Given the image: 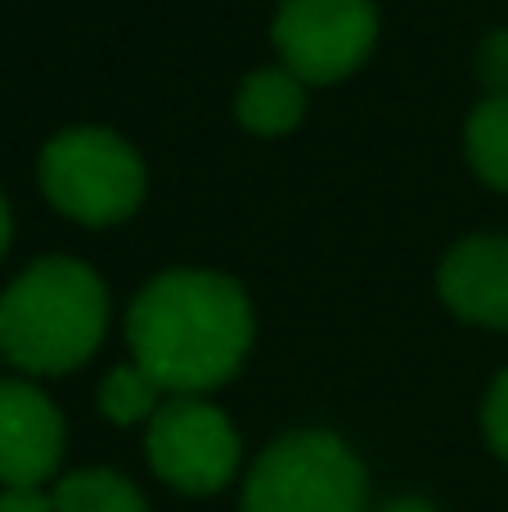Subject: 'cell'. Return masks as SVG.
I'll list each match as a JSON object with an SVG mask.
<instances>
[{
	"label": "cell",
	"mask_w": 508,
	"mask_h": 512,
	"mask_svg": "<svg viewBox=\"0 0 508 512\" xmlns=\"http://www.w3.org/2000/svg\"><path fill=\"white\" fill-rule=\"evenodd\" d=\"M477 77L491 95H508V32H491L477 45Z\"/></svg>",
	"instance_id": "cell-13"
},
{
	"label": "cell",
	"mask_w": 508,
	"mask_h": 512,
	"mask_svg": "<svg viewBox=\"0 0 508 512\" xmlns=\"http://www.w3.org/2000/svg\"><path fill=\"white\" fill-rule=\"evenodd\" d=\"M0 512H54V495H41V486H0Z\"/></svg>",
	"instance_id": "cell-15"
},
{
	"label": "cell",
	"mask_w": 508,
	"mask_h": 512,
	"mask_svg": "<svg viewBox=\"0 0 508 512\" xmlns=\"http://www.w3.org/2000/svg\"><path fill=\"white\" fill-rule=\"evenodd\" d=\"M54 512H149V504L122 472L86 468L54 486Z\"/></svg>",
	"instance_id": "cell-11"
},
{
	"label": "cell",
	"mask_w": 508,
	"mask_h": 512,
	"mask_svg": "<svg viewBox=\"0 0 508 512\" xmlns=\"http://www.w3.org/2000/svg\"><path fill=\"white\" fill-rule=\"evenodd\" d=\"M279 63L306 86L347 81L378 41L374 0H279L275 23Z\"/></svg>",
	"instance_id": "cell-5"
},
{
	"label": "cell",
	"mask_w": 508,
	"mask_h": 512,
	"mask_svg": "<svg viewBox=\"0 0 508 512\" xmlns=\"http://www.w3.org/2000/svg\"><path fill=\"white\" fill-rule=\"evenodd\" d=\"M149 463L185 495H216L239 472V432L207 400L171 396L149 418Z\"/></svg>",
	"instance_id": "cell-6"
},
{
	"label": "cell",
	"mask_w": 508,
	"mask_h": 512,
	"mask_svg": "<svg viewBox=\"0 0 508 512\" xmlns=\"http://www.w3.org/2000/svg\"><path fill=\"white\" fill-rule=\"evenodd\" d=\"M41 189L68 221L104 230L140 212L149 171L144 158L104 126H72L41 149Z\"/></svg>",
	"instance_id": "cell-3"
},
{
	"label": "cell",
	"mask_w": 508,
	"mask_h": 512,
	"mask_svg": "<svg viewBox=\"0 0 508 512\" xmlns=\"http://www.w3.org/2000/svg\"><path fill=\"white\" fill-rule=\"evenodd\" d=\"M378 512H437V508L423 504V499H392V504H383Z\"/></svg>",
	"instance_id": "cell-16"
},
{
	"label": "cell",
	"mask_w": 508,
	"mask_h": 512,
	"mask_svg": "<svg viewBox=\"0 0 508 512\" xmlns=\"http://www.w3.org/2000/svg\"><path fill=\"white\" fill-rule=\"evenodd\" d=\"M108 288L86 261L45 256L0 292V355L23 373H68L99 351Z\"/></svg>",
	"instance_id": "cell-2"
},
{
	"label": "cell",
	"mask_w": 508,
	"mask_h": 512,
	"mask_svg": "<svg viewBox=\"0 0 508 512\" xmlns=\"http://www.w3.org/2000/svg\"><path fill=\"white\" fill-rule=\"evenodd\" d=\"M365 468L333 432L279 436L243 481L239 512H365Z\"/></svg>",
	"instance_id": "cell-4"
},
{
	"label": "cell",
	"mask_w": 508,
	"mask_h": 512,
	"mask_svg": "<svg viewBox=\"0 0 508 512\" xmlns=\"http://www.w3.org/2000/svg\"><path fill=\"white\" fill-rule=\"evenodd\" d=\"M482 423H486V441H491V450L500 454V459H508V369L495 378L491 396H486Z\"/></svg>",
	"instance_id": "cell-14"
},
{
	"label": "cell",
	"mask_w": 508,
	"mask_h": 512,
	"mask_svg": "<svg viewBox=\"0 0 508 512\" xmlns=\"http://www.w3.org/2000/svg\"><path fill=\"white\" fill-rule=\"evenodd\" d=\"M9 234H14V221H9V203H5V194H0V256L9 248Z\"/></svg>",
	"instance_id": "cell-17"
},
{
	"label": "cell",
	"mask_w": 508,
	"mask_h": 512,
	"mask_svg": "<svg viewBox=\"0 0 508 512\" xmlns=\"http://www.w3.org/2000/svg\"><path fill=\"white\" fill-rule=\"evenodd\" d=\"M99 409H104L113 423L131 427V423H149L162 409V387L140 369V364H117L113 373L99 387Z\"/></svg>",
	"instance_id": "cell-12"
},
{
	"label": "cell",
	"mask_w": 508,
	"mask_h": 512,
	"mask_svg": "<svg viewBox=\"0 0 508 512\" xmlns=\"http://www.w3.org/2000/svg\"><path fill=\"white\" fill-rule=\"evenodd\" d=\"M131 355L162 391L203 396L239 373L252 351V301L230 274L167 270L131 301Z\"/></svg>",
	"instance_id": "cell-1"
},
{
	"label": "cell",
	"mask_w": 508,
	"mask_h": 512,
	"mask_svg": "<svg viewBox=\"0 0 508 512\" xmlns=\"http://www.w3.org/2000/svg\"><path fill=\"white\" fill-rule=\"evenodd\" d=\"M234 117L243 131L275 140L302 126L306 117V81L279 63V68H257L252 77H243L239 95H234Z\"/></svg>",
	"instance_id": "cell-9"
},
{
	"label": "cell",
	"mask_w": 508,
	"mask_h": 512,
	"mask_svg": "<svg viewBox=\"0 0 508 512\" xmlns=\"http://www.w3.org/2000/svg\"><path fill=\"white\" fill-rule=\"evenodd\" d=\"M437 292L459 319L508 333V234L455 243L437 270Z\"/></svg>",
	"instance_id": "cell-8"
},
{
	"label": "cell",
	"mask_w": 508,
	"mask_h": 512,
	"mask_svg": "<svg viewBox=\"0 0 508 512\" xmlns=\"http://www.w3.org/2000/svg\"><path fill=\"white\" fill-rule=\"evenodd\" d=\"M63 459V418L32 382L0 378V486H41Z\"/></svg>",
	"instance_id": "cell-7"
},
{
	"label": "cell",
	"mask_w": 508,
	"mask_h": 512,
	"mask_svg": "<svg viewBox=\"0 0 508 512\" xmlns=\"http://www.w3.org/2000/svg\"><path fill=\"white\" fill-rule=\"evenodd\" d=\"M464 153L482 185L508 194V95H486L468 113Z\"/></svg>",
	"instance_id": "cell-10"
}]
</instances>
